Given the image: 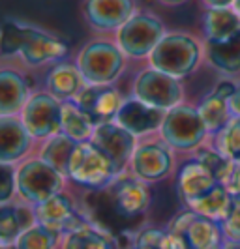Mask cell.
Wrapping results in <instances>:
<instances>
[{"label":"cell","instance_id":"cell-22","mask_svg":"<svg viewBox=\"0 0 240 249\" xmlns=\"http://www.w3.org/2000/svg\"><path fill=\"white\" fill-rule=\"evenodd\" d=\"M36 212L34 206L21 199H13L10 202L0 204V246L10 248L19 236L36 225Z\"/></svg>","mask_w":240,"mask_h":249},{"label":"cell","instance_id":"cell-39","mask_svg":"<svg viewBox=\"0 0 240 249\" xmlns=\"http://www.w3.org/2000/svg\"><path fill=\"white\" fill-rule=\"evenodd\" d=\"M204 10L208 8H231L235 4V0H199Z\"/></svg>","mask_w":240,"mask_h":249},{"label":"cell","instance_id":"cell-38","mask_svg":"<svg viewBox=\"0 0 240 249\" xmlns=\"http://www.w3.org/2000/svg\"><path fill=\"white\" fill-rule=\"evenodd\" d=\"M223 186L231 191V195H233V197H240V161H235L233 171H231L227 182H225Z\"/></svg>","mask_w":240,"mask_h":249},{"label":"cell","instance_id":"cell-13","mask_svg":"<svg viewBox=\"0 0 240 249\" xmlns=\"http://www.w3.org/2000/svg\"><path fill=\"white\" fill-rule=\"evenodd\" d=\"M34 212H36L38 223L62 232V236L83 225L90 223L87 213L83 212V208L79 206V202L74 199V195L68 189L36 204Z\"/></svg>","mask_w":240,"mask_h":249},{"label":"cell","instance_id":"cell-23","mask_svg":"<svg viewBox=\"0 0 240 249\" xmlns=\"http://www.w3.org/2000/svg\"><path fill=\"white\" fill-rule=\"evenodd\" d=\"M204 62L222 77H240V30L222 41H204Z\"/></svg>","mask_w":240,"mask_h":249},{"label":"cell","instance_id":"cell-15","mask_svg":"<svg viewBox=\"0 0 240 249\" xmlns=\"http://www.w3.org/2000/svg\"><path fill=\"white\" fill-rule=\"evenodd\" d=\"M90 141L111 158V161L116 165V169L120 173H128L129 160L139 142V139L133 133H129L128 129H124L122 125L113 120V122L98 124Z\"/></svg>","mask_w":240,"mask_h":249},{"label":"cell","instance_id":"cell-34","mask_svg":"<svg viewBox=\"0 0 240 249\" xmlns=\"http://www.w3.org/2000/svg\"><path fill=\"white\" fill-rule=\"evenodd\" d=\"M17 199V165L0 163V204Z\"/></svg>","mask_w":240,"mask_h":249},{"label":"cell","instance_id":"cell-6","mask_svg":"<svg viewBox=\"0 0 240 249\" xmlns=\"http://www.w3.org/2000/svg\"><path fill=\"white\" fill-rule=\"evenodd\" d=\"M177 152L165 142L160 133L139 139L128 165V173L148 186L171 178L177 175Z\"/></svg>","mask_w":240,"mask_h":249},{"label":"cell","instance_id":"cell-41","mask_svg":"<svg viewBox=\"0 0 240 249\" xmlns=\"http://www.w3.org/2000/svg\"><path fill=\"white\" fill-rule=\"evenodd\" d=\"M158 4H162V6H167V8H177V6H182V4H186L188 0H156Z\"/></svg>","mask_w":240,"mask_h":249},{"label":"cell","instance_id":"cell-11","mask_svg":"<svg viewBox=\"0 0 240 249\" xmlns=\"http://www.w3.org/2000/svg\"><path fill=\"white\" fill-rule=\"evenodd\" d=\"M70 56V43L62 36L45 30L43 26L28 23L25 43L19 53V60L26 68H41L66 60Z\"/></svg>","mask_w":240,"mask_h":249},{"label":"cell","instance_id":"cell-7","mask_svg":"<svg viewBox=\"0 0 240 249\" xmlns=\"http://www.w3.org/2000/svg\"><path fill=\"white\" fill-rule=\"evenodd\" d=\"M68 184L70 180L38 154H32L17 165V199L32 206L68 189Z\"/></svg>","mask_w":240,"mask_h":249},{"label":"cell","instance_id":"cell-14","mask_svg":"<svg viewBox=\"0 0 240 249\" xmlns=\"http://www.w3.org/2000/svg\"><path fill=\"white\" fill-rule=\"evenodd\" d=\"M137 10V0H81L83 21L101 36H113Z\"/></svg>","mask_w":240,"mask_h":249},{"label":"cell","instance_id":"cell-31","mask_svg":"<svg viewBox=\"0 0 240 249\" xmlns=\"http://www.w3.org/2000/svg\"><path fill=\"white\" fill-rule=\"evenodd\" d=\"M26 28H28V21L10 17V15L4 17V21H2V47H0V56L4 62L12 60V58H19V53H21L23 43H25Z\"/></svg>","mask_w":240,"mask_h":249},{"label":"cell","instance_id":"cell-4","mask_svg":"<svg viewBox=\"0 0 240 249\" xmlns=\"http://www.w3.org/2000/svg\"><path fill=\"white\" fill-rule=\"evenodd\" d=\"M122 175L124 173L116 169L111 158L105 152H101L92 141L77 142L68 171L70 184L85 187L89 191H101L107 189Z\"/></svg>","mask_w":240,"mask_h":249},{"label":"cell","instance_id":"cell-16","mask_svg":"<svg viewBox=\"0 0 240 249\" xmlns=\"http://www.w3.org/2000/svg\"><path fill=\"white\" fill-rule=\"evenodd\" d=\"M36 148L38 141L26 129L21 116H0V163L19 165Z\"/></svg>","mask_w":240,"mask_h":249},{"label":"cell","instance_id":"cell-24","mask_svg":"<svg viewBox=\"0 0 240 249\" xmlns=\"http://www.w3.org/2000/svg\"><path fill=\"white\" fill-rule=\"evenodd\" d=\"M240 30V15L231 8H208L201 17V36L204 41H222Z\"/></svg>","mask_w":240,"mask_h":249},{"label":"cell","instance_id":"cell-8","mask_svg":"<svg viewBox=\"0 0 240 249\" xmlns=\"http://www.w3.org/2000/svg\"><path fill=\"white\" fill-rule=\"evenodd\" d=\"M129 96H135L137 100L145 101L156 109L169 111L186 101V88L182 79L167 75L147 64L133 77Z\"/></svg>","mask_w":240,"mask_h":249},{"label":"cell","instance_id":"cell-26","mask_svg":"<svg viewBox=\"0 0 240 249\" xmlns=\"http://www.w3.org/2000/svg\"><path fill=\"white\" fill-rule=\"evenodd\" d=\"M75 146H77V141H74V139L68 137V135H64L62 131H60V133H56V135H53V137L38 142L36 154L68 178L70 161H72V156H74Z\"/></svg>","mask_w":240,"mask_h":249},{"label":"cell","instance_id":"cell-36","mask_svg":"<svg viewBox=\"0 0 240 249\" xmlns=\"http://www.w3.org/2000/svg\"><path fill=\"white\" fill-rule=\"evenodd\" d=\"M222 229H223L225 238L240 240V197H235L233 208L229 212L227 219L222 223Z\"/></svg>","mask_w":240,"mask_h":249},{"label":"cell","instance_id":"cell-28","mask_svg":"<svg viewBox=\"0 0 240 249\" xmlns=\"http://www.w3.org/2000/svg\"><path fill=\"white\" fill-rule=\"evenodd\" d=\"M60 249H118L114 236L94 223H87L62 236Z\"/></svg>","mask_w":240,"mask_h":249},{"label":"cell","instance_id":"cell-3","mask_svg":"<svg viewBox=\"0 0 240 249\" xmlns=\"http://www.w3.org/2000/svg\"><path fill=\"white\" fill-rule=\"evenodd\" d=\"M160 135L177 154H193L210 141L199 107L188 101L165 112Z\"/></svg>","mask_w":240,"mask_h":249},{"label":"cell","instance_id":"cell-19","mask_svg":"<svg viewBox=\"0 0 240 249\" xmlns=\"http://www.w3.org/2000/svg\"><path fill=\"white\" fill-rule=\"evenodd\" d=\"M177 195L182 204H188L191 200L206 195L210 189H214L220 182L216 176L195 158H190L178 167L177 175Z\"/></svg>","mask_w":240,"mask_h":249},{"label":"cell","instance_id":"cell-40","mask_svg":"<svg viewBox=\"0 0 240 249\" xmlns=\"http://www.w3.org/2000/svg\"><path fill=\"white\" fill-rule=\"evenodd\" d=\"M229 107H231V112H233V116H240V83L237 90H235V94L229 98Z\"/></svg>","mask_w":240,"mask_h":249},{"label":"cell","instance_id":"cell-35","mask_svg":"<svg viewBox=\"0 0 240 249\" xmlns=\"http://www.w3.org/2000/svg\"><path fill=\"white\" fill-rule=\"evenodd\" d=\"M164 236L165 229H156V227L139 229L133 249H164Z\"/></svg>","mask_w":240,"mask_h":249},{"label":"cell","instance_id":"cell-27","mask_svg":"<svg viewBox=\"0 0 240 249\" xmlns=\"http://www.w3.org/2000/svg\"><path fill=\"white\" fill-rule=\"evenodd\" d=\"M98 122L85 111L77 101H64L62 103V133L72 137L77 142L90 141Z\"/></svg>","mask_w":240,"mask_h":249},{"label":"cell","instance_id":"cell-30","mask_svg":"<svg viewBox=\"0 0 240 249\" xmlns=\"http://www.w3.org/2000/svg\"><path fill=\"white\" fill-rule=\"evenodd\" d=\"M60 244H62V232L36 223L26 229L13 246L2 249H60Z\"/></svg>","mask_w":240,"mask_h":249},{"label":"cell","instance_id":"cell-2","mask_svg":"<svg viewBox=\"0 0 240 249\" xmlns=\"http://www.w3.org/2000/svg\"><path fill=\"white\" fill-rule=\"evenodd\" d=\"M128 60L113 36L92 37L75 56L87 85H114L126 71Z\"/></svg>","mask_w":240,"mask_h":249},{"label":"cell","instance_id":"cell-42","mask_svg":"<svg viewBox=\"0 0 240 249\" xmlns=\"http://www.w3.org/2000/svg\"><path fill=\"white\" fill-rule=\"evenodd\" d=\"M222 249H240V240H233V238H225Z\"/></svg>","mask_w":240,"mask_h":249},{"label":"cell","instance_id":"cell-20","mask_svg":"<svg viewBox=\"0 0 240 249\" xmlns=\"http://www.w3.org/2000/svg\"><path fill=\"white\" fill-rule=\"evenodd\" d=\"M32 92L26 75L4 64L0 70V116H19Z\"/></svg>","mask_w":240,"mask_h":249},{"label":"cell","instance_id":"cell-5","mask_svg":"<svg viewBox=\"0 0 240 249\" xmlns=\"http://www.w3.org/2000/svg\"><path fill=\"white\" fill-rule=\"evenodd\" d=\"M165 32L167 28L158 13L139 8L114 32L113 37L129 60H148Z\"/></svg>","mask_w":240,"mask_h":249},{"label":"cell","instance_id":"cell-25","mask_svg":"<svg viewBox=\"0 0 240 249\" xmlns=\"http://www.w3.org/2000/svg\"><path fill=\"white\" fill-rule=\"evenodd\" d=\"M233 202H235V197L231 195V191H229L223 184H218V186H216L214 189H210L206 195L191 200V202L184 204V206L195 210V212L204 215V217L214 219L218 223H223V221L227 219L231 208H233Z\"/></svg>","mask_w":240,"mask_h":249},{"label":"cell","instance_id":"cell-29","mask_svg":"<svg viewBox=\"0 0 240 249\" xmlns=\"http://www.w3.org/2000/svg\"><path fill=\"white\" fill-rule=\"evenodd\" d=\"M199 112H201L203 120L206 124V129L210 133V139H214L222 129H225V125L233 120V112L229 107V100L218 96L214 90H210L208 94H204L199 103Z\"/></svg>","mask_w":240,"mask_h":249},{"label":"cell","instance_id":"cell-1","mask_svg":"<svg viewBox=\"0 0 240 249\" xmlns=\"http://www.w3.org/2000/svg\"><path fill=\"white\" fill-rule=\"evenodd\" d=\"M203 62L204 39L190 30H167L147 60L148 66L182 81L195 73Z\"/></svg>","mask_w":240,"mask_h":249},{"label":"cell","instance_id":"cell-17","mask_svg":"<svg viewBox=\"0 0 240 249\" xmlns=\"http://www.w3.org/2000/svg\"><path fill=\"white\" fill-rule=\"evenodd\" d=\"M165 112L167 111L156 109L148 103L137 100L135 96H126L114 122L120 124L124 129H128L129 133H133L137 139H143L160 133Z\"/></svg>","mask_w":240,"mask_h":249},{"label":"cell","instance_id":"cell-32","mask_svg":"<svg viewBox=\"0 0 240 249\" xmlns=\"http://www.w3.org/2000/svg\"><path fill=\"white\" fill-rule=\"evenodd\" d=\"M191 158H195L197 161H201L216 176V180L220 184H225L227 182L229 175L233 171V165H235V161H231L229 158H225L220 150L216 148L214 144H212V141H208L206 144H203L201 148L195 150L191 154Z\"/></svg>","mask_w":240,"mask_h":249},{"label":"cell","instance_id":"cell-10","mask_svg":"<svg viewBox=\"0 0 240 249\" xmlns=\"http://www.w3.org/2000/svg\"><path fill=\"white\" fill-rule=\"evenodd\" d=\"M19 116L38 142L62 131V101L51 96L45 88L30 94Z\"/></svg>","mask_w":240,"mask_h":249},{"label":"cell","instance_id":"cell-33","mask_svg":"<svg viewBox=\"0 0 240 249\" xmlns=\"http://www.w3.org/2000/svg\"><path fill=\"white\" fill-rule=\"evenodd\" d=\"M210 141L231 161H240V116H233L225 129H222Z\"/></svg>","mask_w":240,"mask_h":249},{"label":"cell","instance_id":"cell-21","mask_svg":"<svg viewBox=\"0 0 240 249\" xmlns=\"http://www.w3.org/2000/svg\"><path fill=\"white\" fill-rule=\"evenodd\" d=\"M85 87H87V81L81 73L77 62H70L68 58L49 66L45 73V81H43V88L62 103L74 101Z\"/></svg>","mask_w":240,"mask_h":249},{"label":"cell","instance_id":"cell-43","mask_svg":"<svg viewBox=\"0 0 240 249\" xmlns=\"http://www.w3.org/2000/svg\"><path fill=\"white\" fill-rule=\"evenodd\" d=\"M233 8L237 10V13L240 15V0H235V4H233Z\"/></svg>","mask_w":240,"mask_h":249},{"label":"cell","instance_id":"cell-37","mask_svg":"<svg viewBox=\"0 0 240 249\" xmlns=\"http://www.w3.org/2000/svg\"><path fill=\"white\" fill-rule=\"evenodd\" d=\"M239 87V83H237V79H229V77H222L218 83H216V87L212 88L218 96H222V98H225L229 100L233 94H235V90Z\"/></svg>","mask_w":240,"mask_h":249},{"label":"cell","instance_id":"cell-18","mask_svg":"<svg viewBox=\"0 0 240 249\" xmlns=\"http://www.w3.org/2000/svg\"><path fill=\"white\" fill-rule=\"evenodd\" d=\"M126 96L116 88V85H87L75 100L90 116L98 122H113L120 111Z\"/></svg>","mask_w":240,"mask_h":249},{"label":"cell","instance_id":"cell-9","mask_svg":"<svg viewBox=\"0 0 240 249\" xmlns=\"http://www.w3.org/2000/svg\"><path fill=\"white\" fill-rule=\"evenodd\" d=\"M165 229L184 238L190 249H222L225 240L222 223L204 217L188 206L178 210Z\"/></svg>","mask_w":240,"mask_h":249},{"label":"cell","instance_id":"cell-12","mask_svg":"<svg viewBox=\"0 0 240 249\" xmlns=\"http://www.w3.org/2000/svg\"><path fill=\"white\" fill-rule=\"evenodd\" d=\"M105 195L111 202L114 213L124 221L145 215L152 202L148 184L131 176L129 173L118 176L113 184L105 189Z\"/></svg>","mask_w":240,"mask_h":249}]
</instances>
